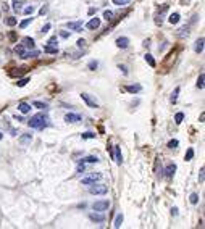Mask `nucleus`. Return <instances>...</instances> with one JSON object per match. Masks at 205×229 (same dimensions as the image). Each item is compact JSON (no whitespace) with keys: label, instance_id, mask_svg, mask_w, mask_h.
Returning a JSON list of instances; mask_svg holds the SVG:
<instances>
[{"label":"nucleus","instance_id":"1","mask_svg":"<svg viewBox=\"0 0 205 229\" xmlns=\"http://www.w3.org/2000/svg\"><path fill=\"white\" fill-rule=\"evenodd\" d=\"M28 124L31 126V128H34V129H44V128L49 126V118H47L45 115H42V113L34 115V116H31Z\"/></svg>","mask_w":205,"mask_h":229},{"label":"nucleus","instance_id":"2","mask_svg":"<svg viewBox=\"0 0 205 229\" xmlns=\"http://www.w3.org/2000/svg\"><path fill=\"white\" fill-rule=\"evenodd\" d=\"M89 186H91V184H89ZM89 192H91L92 195H105V194L108 192V187L107 186H102V184H95L94 182V186L89 187Z\"/></svg>","mask_w":205,"mask_h":229},{"label":"nucleus","instance_id":"3","mask_svg":"<svg viewBox=\"0 0 205 229\" xmlns=\"http://www.w3.org/2000/svg\"><path fill=\"white\" fill-rule=\"evenodd\" d=\"M108 207H110V202L108 200H99V202H94V205H92L94 211H105V210H108Z\"/></svg>","mask_w":205,"mask_h":229},{"label":"nucleus","instance_id":"4","mask_svg":"<svg viewBox=\"0 0 205 229\" xmlns=\"http://www.w3.org/2000/svg\"><path fill=\"white\" fill-rule=\"evenodd\" d=\"M100 179H102L100 173H92V174H89L87 177H84L83 184H84V186H89V184H94V182H97V181H100Z\"/></svg>","mask_w":205,"mask_h":229},{"label":"nucleus","instance_id":"5","mask_svg":"<svg viewBox=\"0 0 205 229\" xmlns=\"http://www.w3.org/2000/svg\"><path fill=\"white\" fill-rule=\"evenodd\" d=\"M81 98H83V100L86 102V103H87L91 108H99V103H97V100H95V98H92L89 94H81Z\"/></svg>","mask_w":205,"mask_h":229},{"label":"nucleus","instance_id":"6","mask_svg":"<svg viewBox=\"0 0 205 229\" xmlns=\"http://www.w3.org/2000/svg\"><path fill=\"white\" fill-rule=\"evenodd\" d=\"M65 121L66 123H79V121H83V119H81V116L78 115V113H66L65 115Z\"/></svg>","mask_w":205,"mask_h":229},{"label":"nucleus","instance_id":"7","mask_svg":"<svg viewBox=\"0 0 205 229\" xmlns=\"http://www.w3.org/2000/svg\"><path fill=\"white\" fill-rule=\"evenodd\" d=\"M113 158H115V162H117L118 165H121V162H123V155H121V149H119L118 145H115V147H113Z\"/></svg>","mask_w":205,"mask_h":229},{"label":"nucleus","instance_id":"8","mask_svg":"<svg viewBox=\"0 0 205 229\" xmlns=\"http://www.w3.org/2000/svg\"><path fill=\"white\" fill-rule=\"evenodd\" d=\"M89 218H91L92 221H95V223H104L105 221V215L104 213H91Z\"/></svg>","mask_w":205,"mask_h":229},{"label":"nucleus","instance_id":"9","mask_svg":"<svg viewBox=\"0 0 205 229\" xmlns=\"http://www.w3.org/2000/svg\"><path fill=\"white\" fill-rule=\"evenodd\" d=\"M175 171H176V165L175 163H170V165L165 168V176L166 177H173L175 176Z\"/></svg>","mask_w":205,"mask_h":229},{"label":"nucleus","instance_id":"10","mask_svg":"<svg viewBox=\"0 0 205 229\" xmlns=\"http://www.w3.org/2000/svg\"><path fill=\"white\" fill-rule=\"evenodd\" d=\"M87 29H91V31H94V29H97L99 26H100V18H92L91 21L87 23Z\"/></svg>","mask_w":205,"mask_h":229},{"label":"nucleus","instance_id":"11","mask_svg":"<svg viewBox=\"0 0 205 229\" xmlns=\"http://www.w3.org/2000/svg\"><path fill=\"white\" fill-rule=\"evenodd\" d=\"M66 26H68V29H71V31H79L83 28V21H70Z\"/></svg>","mask_w":205,"mask_h":229},{"label":"nucleus","instance_id":"12","mask_svg":"<svg viewBox=\"0 0 205 229\" xmlns=\"http://www.w3.org/2000/svg\"><path fill=\"white\" fill-rule=\"evenodd\" d=\"M21 44L26 47V49H34V47H36V44H34V39H32V37H24V39L21 40Z\"/></svg>","mask_w":205,"mask_h":229},{"label":"nucleus","instance_id":"13","mask_svg":"<svg viewBox=\"0 0 205 229\" xmlns=\"http://www.w3.org/2000/svg\"><path fill=\"white\" fill-rule=\"evenodd\" d=\"M117 45L119 49H126V47L129 45V39L128 37H118L117 39Z\"/></svg>","mask_w":205,"mask_h":229},{"label":"nucleus","instance_id":"14","mask_svg":"<svg viewBox=\"0 0 205 229\" xmlns=\"http://www.w3.org/2000/svg\"><path fill=\"white\" fill-rule=\"evenodd\" d=\"M44 52H45V53H52V55H57V53H58V47L47 44V45L44 47Z\"/></svg>","mask_w":205,"mask_h":229},{"label":"nucleus","instance_id":"15","mask_svg":"<svg viewBox=\"0 0 205 229\" xmlns=\"http://www.w3.org/2000/svg\"><path fill=\"white\" fill-rule=\"evenodd\" d=\"M204 37H199V39H197V42H196V47H194V50H196L197 53H202L204 52Z\"/></svg>","mask_w":205,"mask_h":229},{"label":"nucleus","instance_id":"16","mask_svg":"<svg viewBox=\"0 0 205 229\" xmlns=\"http://www.w3.org/2000/svg\"><path fill=\"white\" fill-rule=\"evenodd\" d=\"M18 110L21 111V113L26 115V113H29V111H31V105L26 103V102H21V103L18 105Z\"/></svg>","mask_w":205,"mask_h":229},{"label":"nucleus","instance_id":"17","mask_svg":"<svg viewBox=\"0 0 205 229\" xmlns=\"http://www.w3.org/2000/svg\"><path fill=\"white\" fill-rule=\"evenodd\" d=\"M179 19H181L179 13H171V15L168 16V21L171 23V24H178V23H179Z\"/></svg>","mask_w":205,"mask_h":229},{"label":"nucleus","instance_id":"18","mask_svg":"<svg viewBox=\"0 0 205 229\" xmlns=\"http://www.w3.org/2000/svg\"><path fill=\"white\" fill-rule=\"evenodd\" d=\"M124 89L129 92V94H137V92H141V89H142V87L139 86V84H136V86H126Z\"/></svg>","mask_w":205,"mask_h":229},{"label":"nucleus","instance_id":"19","mask_svg":"<svg viewBox=\"0 0 205 229\" xmlns=\"http://www.w3.org/2000/svg\"><path fill=\"white\" fill-rule=\"evenodd\" d=\"M15 52L23 58V57H24V53H26V47L23 45V44H19V45H16V47H15Z\"/></svg>","mask_w":205,"mask_h":229},{"label":"nucleus","instance_id":"20","mask_svg":"<svg viewBox=\"0 0 205 229\" xmlns=\"http://www.w3.org/2000/svg\"><path fill=\"white\" fill-rule=\"evenodd\" d=\"M31 141H32V136H31V134H23L21 137H19V142H21L23 145H26V144L31 142Z\"/></svg>","mask_w":205,"mask_h":229},{"label":"nucleus","instance_id":"21","mask_svg":"<svg viewBox=\"0 0 205 229\" xmlns=\"http://www.w3.org/2000/svg\"><path fill=\"white\" fill-rule=\"evenodd\" d=\"M97 162H99V158H97V156L89 155V156H86V158H83V162H81V163H97Z\"/></svg>","mask_w":205,"mask_h":229},{"label":"nucleus","instance_id":"22","mask_svg":"<svg viewBox=\"0 0 205 229\" xmlns=\"http://www.w3.org/2000/svg\"><path fill=\"white\" fill-rule=\"evenodd\" d=\"M23 5H24V2H18V0H15V2L12 3V8L15 10V11H19V10L23 8Z\"/></svg>","mask_w":205,"mask_h":229},{"label":"nucleus","instance_id":"23","mask_svg":"<svg viewBox=\"0 0 205 229\" xmlns=\"http://www.w3.org/2000/svg\"><path fill=\"white\" fill-rule=\"evenodd\" d=\"M192 158H194V149H187L186 155H184V160H186V162H191Z\"/></svg>","mask_w":205,"mask_h":229},{"label":"nucleus","instance_id":"24","mask_svg":"<svg viewBox=\"0 0 205 229\" xmlns=\"http://www.w3.org/2000/svg\"><path fill=\"white\" fill-rule=\"evenodd\" d=\"M144 58H145V61L150 65V66H152V68H155V60H153V57L150 55V53H145V57H144Z\"/></svg>","mask_w":205,"mask_h":229},{"label":"nucleus","instance_id":"25","mask_svg":"<svg viewBox=\"0 0 205 229\" xmlns=\"http://www.w3.org/2000/svg\"><path fill=\"white\" fill-rule=\"evenodd\" d=\"M121 224H123V215L119 213L117 218H115V223H113V226L115 228H121Z\"/></svg>","mask_w":205,"mask_h":229},{"label":"nucleus","instance_id":"26","mask_svg":"<svg viewBox=\"0 0 205 229\" xmlns=\"http://www.w3.org/2000/svg\"><path fill=\"white\" fill-rule=\"evenodd\" d=\"M183 119H184V113H183V111H178L176 116H175V123H176V124H181Z\"/></svg>","mask_w":205,"mask_h":229},{"label":"nucleus","instance_id":"27","mask_svg":"<svg viewBox=\"0 0 205 229\" xmlns=\"http://www.w3.org/2000/svg\"><path fill=\"white\" fill-rule=\"evenodd\" d=\"M104 18L107 19V21H111V19H113V11H111V10H105V11H104Z\"/></svg>","mask_w":205,"mask_h":229},{"label":"nucleus","instance_id":"28","mask_svg":"<svg viewBox=\"0 0 205 229\" xmlns=\"http://www.w3.org/2000/svg\"><path fill=\"white\" fill-rule=\"evenodd\" d=\"M32 105L36 108H39V110H47V108H49V107H47V103H44V102H34Z\"/></svg>","mask_w":205,"mask_h":229},{"label":"nucleus","instance_id":"29","mask_svg":"<svg viewBox=\"0 0 205 229\" xmlns=\"http://www.w3.org/2000/svg\"><path fill=\"white\" fill-rule=\"evenodd\" d=\"M16 23H18V19L13 18V16H10V18H6V19H5V24H6V26H15Z\"/></svg>","mask_w":205,"mask_h":229},{"label":"nucleus","instance_id":"30","mask_svg":"<svg viewBox=\"0 0 205 229\" xmlns=\"http://www.w3.org/2000/svg\"><path fill=\"white\" fill-rule=\"evenodd\" d=\"M28 83H29V78H23V79H18V83H16V86H18V87H24Z\"/></svg>","mask_w":205,"mask_h":229},{"label":"nucleus","instance_id":"31","mask_svg":"<svg viewBox=\"0 0 205 229\" xmlns=\"http://www.w3.org/2000/svg\"><path fill=\"white\" fill-rule=\"evenodd\" d=\"M37 55H39V50H32V52H26L23 58H34V57H37Z\"/></svg>","mask_w":205,"mask_h":229},{"label":"nucleus","instance_id":"32","mask_svg":"<svg viewBox=\"0 0 205 229\" xmlns=\"http://www.w3.org/2000/svg\"><path fill=\"white\" fill-rule=\"evenodd\" d=\"M31 23H32V18H28V19H24V21H21L19 28H21V29H26V28H28V26L31 24Z\"/></svg>","mask_w":205,"mask_h":229},{"label":"nucleus","instance_id":"33","mask_svg":"<svg viewBox=\"0 0 205 229\" xmlns=\"http://www.w3.org/2000/svg\"><path fill=\"white\" fill-rule=\"evenodd\" d=\"M129 2H131V0H113V3L117 6H124V5H128Z\"/></svg>","mask_w":205,"mask_h":229},{"label":"nucleus","instance_id":"34","mask_svg":"<svg viewBox=\"0 0 205 229\" xmlns=\"http://www.w3.org/2000/svg\"><path fill=\"white\" fill-rule=\"evenodd\" d=\"M204 79H205V74L202 73L199 76V79H197V87H199V89H204Z\"/></svg>","mask_w":205,"mask_h":229},{"label":"nucleus","instance_id":"35","mask_svg":"<svg viewBox=\"0 0 205 229\" xmlns=\"http://www.w3.org/2000/svg\"><path fill=\"white\" fill-rule=\"evenodd\" d=\"M189 202L192 205H196V203H199V195L197 194H191V197H189Z\"/></svg>","mask_w":205,"mask_h":229},{"label":"nucleus","instance_id":"36","mask_svg":"<svg viewBox=\"0 0 205 229\" xmlns=\"http://www.w3.org/2000/svg\"><path fill=\"white\" fill-rule=\"evenodd\" d=\"M81 137L83 139H95V134L94 132H84V134H81Z\"/></svg>","mask_w":205,"mask_h":229},{"label":"nucleus","instance_id":"37","mask_svg":"<svg viewBox=\"0 0 205 229\" xmlns=\"http://www.w3.org/2000/svg\"><path fill=\"white\" fill-rule=\"evenodd\" d=\"M178 94H179V87H176V89H175V92H173V95H171V102H173V103H176V100H178Z\"/></svg>","mask_w":205,"mask_h":229},{"label":"nucleus","instance_id":"38","mask_svg":"<svg viewBox=\"0 0 205 229\" xmlns=\"http://www.w3.org/2000/svg\"><path fill=\"white\" fill-rule=\"evenodd\" d=\"M34 11H36V8H34L32 5H31V6H26V8H24V15H32Z\"/></svg>","mask_w":205,"mask_h":229},{"label":"nucleus","instance_id":"39","mask_svg":"<svg viewBox=\"0 0 205 229\" xmlns=\"http://www.w3.org/2000/svg\"><path fill=\"white\" fill-rule=\"evenodd\" d=\"M178 144H179V142H178L176 139H173V141H170V142H168V147H170V149H176Z\"/></svg>","mask_w":205,"mask_h":229},{"label":"nucleus","instance_id":"40","mask_svg":"<svg viewBox=\"0 0 205 229\" xmlns=\"http://www.w3.org/2000/svg\"><path fill=\"white\" fill-rule=\"evenodd\" d=\"M97 66H99V63H97V61H91V63H89V70H92V71H94Z\"/></svg>","mask_w":205,"mask_h":229},{"label":"nucleus","instance_id":"41","mask_svg":"<svg viewBox=\"0 0 205 229\" xmlns=\"http://www.w3.org/2000/svg\"><path fill=\"white\" fill-rule=\"evenodd\" d=\"M204 173H205V169H204V168H200V173H199V182H204Z\"/></svg>","mask_w":205,"mask_h":229},{"label":"nucleus","instance_id":"42","mask_svg":"<svg viewBox=\"0 0 205 229\" xmlns=\"http://www.w3.org/2000/svg\"><path fill=\"white\" fill-rule=\"evenodd\" d=\"M60 37H63V39H68V37H70V32H68V31H61V32H60Z\"/></svg>","mask_w":205,"mask_h":229},{"label":"nucleus","instance_id":"43","mask_svg":"<svg viewBox=\"0 0 205 229\" xmlns=\"http://www.w3.org/2000/svg\"><path fill=\"white\" fill-rule=\"evenodd\" d=\"M47 44H50V45H57V36H53V37H50V40Z\"/></svg>","mask_w":205,"mask_h":229},{"label":"nucleus","instance_id":"44","mask_svg":"<svg viewBox=\"0 0 205 229\" xmlns=\"http://www.w3.org/2000/svg\"><path fill=\"white\" fill-rule=\"evenodd\" d=\"M84 44H86V40H84V39H79V40H78V47H79V49H83Z\"/></svg>","mask_w":205,"mask_h":229},{"label":"nucleus","instance_id":"45","mask_svg":"<svg viewBox=\"0 0 205 229\" xmlns=\"http://www.w3.org/2000/svg\"><path fill=\"white\" fill-rule=\"evenodd\" d=\"M49 29H50V24H45V26H44L42 29H40V32H42V34H45V32H47V31H49Z\"/></svg>","mask_w":205,"mask_h":229},{"label":"nucleus","instance_id":"46","mask_svg":"<svg viewBox=\"0 0 205 229\" xmlns=\"http://www.w3.org/2000/svg\"><path fill=\"white\" fill-rule=\"evenodd\" d=\"M118 68H119V70H121V71H123V73H124V74L128 73V70H126V66H123V65H119Z\"/></svg>","mask_w":205,"mask_h":229},{"label":"nucleus","instance_id":"47","mask_svg":"<svg viewBox=\"0 0 205 229\" xmlns=\"http://www.w3.org/2000/svg\"><path fill=\"white\" fill-rule=\"evenodd\" d=\"M45 11H47V8H45V6H42V8H40V11H39V13H40V15H44V13H45Z\"/></svg>","mask_w":205,"mask_h":229},{"label":"nucleus","instance_id":"48","mask_svg":"<svg viewBox=\"0 0 205 229\" xmlns=\"http://www.w3.org/2000/svg\"><path fill=\"white\" fill-rule=\"evenodd\" d=\"M171 211H173V215H175V216H176V215H178V208H176V207H175V208H173V210H171Z\"/></svg>","mask_w":205,"mask_h":229},{"label":"nucleus","instance_id":"49","mask_svg":"<svg viewBox=\"0 0 205 229\" xmlns=\"http://www.w3.org/2000/svg\"><path fill=\"white\" fill-rule=\"evenodd\" d=\"M2 139H3V134H2V132H0V141H2Z\"/></svg>","mask_w":205,"mask_h":229}]
</instances>
